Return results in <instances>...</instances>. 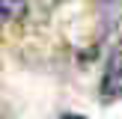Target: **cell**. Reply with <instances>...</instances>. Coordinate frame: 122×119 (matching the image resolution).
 I'll use <instances>...</instances> for the list:
<instances>
[{"label":"cell","mask_w":122,"mask_h":119,"mask_svg":"<svg viewBox=\"0 0 122 119\" xmlns=\"http://www.w3.org/2000/svg\"><path fill=\"white\" fill-rule=\"evenodd\" d=\"M101 95H104V98H116V95H122V45L113 48L110 60H107L104 77H101Z\"/></svg>","instance_id":"6da1fadb"},{"label":"cell","mask_w":122,"mask_h":119,"mask_svg":"<svg viewBox=\"0 0 122 119\" xmlns=\"http://www.w3.org/2000/svg\"><path fill=\"white\" fill-rule=\"evenodd\" d=\"M27 12V0H0V21H18Z\"/></svg>","instance_id":"7a4b0ae2"},{"label":"cell","mask_w":122,"mask_h":119,"mask_svg":"<svg viewBox=\"0 0 122 119\" xmlns=\"http://www.w3.org/2000/svg\"><path fill=\"white\" fill-rule=\"evenodd\" d=\"M60 119H83V116H77V113H66V116H60Z\"/></svg>","instance_id":"3957f363"}]
</instances>
